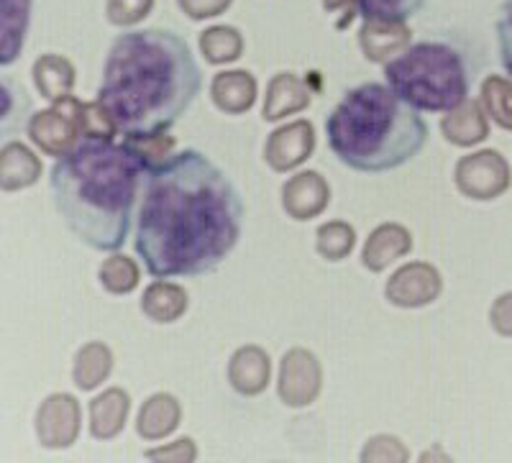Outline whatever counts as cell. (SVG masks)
<instances>
[{
	"instance_id": "obj_15",
	"label": "cell",
	"mask_w": 512,
	"mask_h": 463,
	"mask_svg": "<svg viewBox=\"0 0 512 463\" xmlns=\"http://www.w3.org/2000/svg\"><path fill=\"white\" fill-rule=\"evenodd\" d=\"M410 249H413V236L408 228H402L400 223H382L367 238L361 261L369 272H382L395 259L410 254Z\"/></svg>"
},
{
	"instance_id": "obj_1",
	"label": "cell",
	"mask_w": 512,
	"mask_h": 463,
	"mask_svg": "<svg viewBox=\"0 0 512 463\" xmlns=\"http://www.w3.org/2000/svg\"><path fill=\"white\" fill-rule=\"evenodd\" d=\"M244 228V200L226 172L198 149L146 169L134 249L157 279L203 277L231 256Z\"/></svg>"
},
{
	"instance_id": "obj_3",
	"label": "cell",
	"mask_w": 512,
	"mask_h": 463,
	"mask_svg": "<svg viewBox=\"0 0 512 463\" xmlns=\"http://www.w3.org/2000/svg\"><path fill=\"white\" fill-rule=\"evenodd\" d=\"M149 162L131 141L80 139L49 172L54 208L72 236L95 251L126 244Z\"/></svg>"
},
{
	"instance_id": "obj_14",
	"label": "cell",
	"mask_w": 512,
	"mask_h": 463,
	"mask_svg": "<svg viewBox=\"0 0 512 463\" xmlns=\"http://www.w3.org/2000/svg\"><path fill=\"white\" fill-rule=\"evenodd\" d=\"M410 34L413 31L405 26V21H379V18H364L359 44L361 52L369 62H390L392 54H400L410 47Z\"/></svg>"
},
{
	"instance_id": "obj_25",
	"label": "cell",
	"mask_w": 512,
	"mask_h": 463,
	"mask_svg": "<svg viewBox=\"0 0 512 463\" xmlns=\"http://www.w3.org/2000/svg\"><path fill=\"white\" fill-rule=\"evenodd\" d=\"M111 369L113 356L108 351V346H103V343H88L77 354L72 377H75V384L80 389H95L98 384H103V379H108Z\"/></svg>"
},
{
	"instance_id": "obj_34",
	"label": "cell",
	"mask_w": 512,
	"mask_h": 463,
	"mask_svg": "<svg viewBox=\"0 0 512 463\" xmlns=\"http://www.w3.org/2000/svg\"><path fill=\"white\" fill-rule=\"evenodd\" d=\"M128 141L141 151V157L149 162V167L169 159V151L175 149V139L167 134H154V136H128Z\"/></svg>"
},
{
	"instance_id": "obj_27",
	"label": "cell",
	"mask_w": 512,
	"mask_h": 463,
	"mask_svg": "<svg viewBox=\"0 0 512 463\" xmlns=\"http://www.w3.org/2000/svg\"><path fill=\"white\" fill-rule=\"evenodd\" d=\"M356 244V233L349 223L344 220H331V223H323L318 228V236H315V249L323 259L328 261H341L351 254Z\"/></svg>"
},
{
	"instance_id": "obj_17",
	"label": "cell",
	"mask_w": 512,
	"mask_h": 463,
	"mask_svg": "<svg viewBox=\"0 0 512 463\" xmlns=\"http://www.w3.org/2000/svg\"><path fill=\"white\" fill-rule=\"evenodd\" d=\"M210 98L228 116H241L254 105L256 100V80L251 72L233 70L218 72L210 82Z\"/></svg>"
},
{
	"instance_id": "obj_2",
	"label": "cell",
	"mask_w": 512,
	"mask_h": 463,
	"mask_svg": "<svg viewBox=\"0 0 512 463\" xmlns=\"http://www.w3.org/2000/svg\"><path fill=\"white\" fill-rule=\"evenodd\" d=\"M203 90V72L190 44L169 29H139L113 39L98 103L118 134H167Z\"/></svg>"
},
{
	"instance_id": "obj_10",
	"label": "cell",
	"mask_w": 512,
	"mask_h": 463,
	"mask_svg": "<svg viewBox=\"0 0 512 463\" xmlns=\"http://www.w3.org/2000/svg\"><path fill=\"white\" fill-rule=\"evenodd\" d=\"M80 433V405L72 394H52L36 412V435L41 446L67 448Z\"/></svg>"
},
{
	"instance_id": "obj_28",
	"label": "cell",
	"mask_w": 512,
	"mask_h": 463,
	"mask_svg": "<svg viewBox=\"0 0 512 463\" xmlns=\"http://www.w3.org/2000/svg\"><path fill=\"white\" fill-rule=\"evenodd\" d=\"M482 105L492 121L512 131V80L492 75L482 82Z\"/></svg>"
},
{
	"instance_id": "obj_36",
	"label": "cell",
	"mask_w": 512,
	"mask_h": 463,
	"mask_svg": "<svg viewBox=\"0 0 512 463\" xmlns=\"http://www.w3.org/2000/svg\"><path fill=\"white\" fill-rule=\"evenodd\" d=\"M233 0H177V6L187 13L195 21H203V18L221 16Z\"/></svg>"
},
{
	"instance_id": "obj_19",
	"label": "cell",
	"mask_w": 512,
	"mask_h": 463,
	"mask_svg": "<svg viewBox=\"0 0 512 463\" xmlns=\"http://www.w3.org/2000/svg\"><path fill=\"white\" fill-rule=\"evenodd\" d=\"M441 131L446 141L456 146H474L484 141L489 134V126L487 116L482 113V105L466 98L454 110H448V116H443Z\"/></svg>"
},
{
	"instance_id": "obj_20",
	"label": "cell",
	"mask_w": 512,
	"mask_h": 463,
	"mask_svg": "<svg viewBox=\"0 0 512 463\" xmlns=\"http://www.w3.org/2000/svg\"><path fill=\"white\" fill-rule=\"evenodd\" d=\"M34 85L41 98L52 100V103L70 98L72 85H75V67L70 59L59 57V54H44L34 62Z\"/></svg>"
},
{
	"instance_id": "obj_22",
	"label": "cell",
	"mask_w": 512,
	"mask_h": 463,
	"mask_svg": "<svg viewBox=\"0 0 512 463\" xmlns=\"http://www.w3.org/2000/svg\"><path fill=\"white\" fill-rule=\"evenodd\" d=\"M180 415H182L180 402H177L172 394L159 392L144 402V407H141L139 412L136 430H139L141 438L159 440L180 425Z\"/></svg>"
},
{
	"instance_id": "obj_33",
	"label": "cell",
	"mask_w": 512,
	"mask_h": 463,
	"mask_svg": "<svg viewBox=\"0 0 512 463\" xmlns=\"http://www.w3.org/2000/svg\"><path fill=\"white\" fill-rule=\"evenodd\" d=\"M408 456V448L392 435H377L361 451V461H405Z\"/></svg>"
},
{
	"instance_id": "obj_12",
	"label": "cell",
	"mask_w": 512,
	"mask_h": 463,
	"mask_svg": "<svg viewBox=\"0 0 512 463\" xmlns=\"http://www.w3.org/2000/svg\"><path fill=\"white\" fill-rule=\"evenodd\" d=\"M331 203V187L323 180V174L300 172L285 182L282 187V208L292 220H310L320 215Z\"/></svg>"
},
{
	"instance_id": "obj_23",
	"label": "cell",
	"mask_w": 512,
	"mask_h": 463,
	"mask_svg": "<svg viewBox=\"0 0 512 463\" xmlns=\"http://www.w3.org/2000/svg\"><path fill=\"white\" fill-rule=\"evenodd\" d=\"M141 310H144L154 323H175L185 315L187 310V292L172 282L157 279L149 284L141 300Z\"/></svg>"
},
{
	"instance_id": "obj_35",
	"label": "cell",
	"mask_w": 512,
	"mask_h": 463,
	"mask_svg": "<svg viewBox=\"0 0 512 463\" xmlns=\"http://www.w3.org/2000/svg\"><path fill=\"white\" fill-rule=\"evenodd\" d=\"M497 47H500V62L507 75L512 77V0H505L497 18Z\"/></svg>"
},
{
	"instance_id": "obj_30",
	"label": "cell",
	"mask_w": 512,
	"mask_h": 463,
	"mask_svg": "<svg viewBox=\"0 0 512 463\" xmlns=\"http://www.w3.org/2000/svg\"><path fill=\"white\" fill-rule=\"evenodd\" d=\"M359 16L379 21H408L428 0H356Z\"/></svg>"
},
{
	"instance_id": "obj_32",
	"label": "cell",
	"mask_w": 512,
	"mask_h": 463,
	"mask_svg": "<svg viewBox=\"0 0 512 463\" xmlns=\"http://www.w3.org/2000/svg\"><path fill=\"white\" fill-rule=\"evenodd\" d=\"M154 8V0H108L105 16L116 26H134L144 21Z\"/></svg>"
},
{
	"instance_id": "obj_26",
	"label": "cell",
	"mask_w": 512,
	"mask_h": 463,
	"mask_svg": "<svg viewBox=\"0 0 512 463\" xmlns=\"http://www.w3.org/2000/svg\"><path fill=\"white\" fill-rule=\"evenodd\" d=\"M200 52L210 64L236 62L244 52V36L233 26H213L200 34Z\"/></svg>"
},
{
	"instance_id": "obj_16",
	"label": "cell",
	"mask_w": 512,
	"mask_h": 463,
	"mask_svg": "<svg viewBox=\"0 0 512 463\" xmlns=\"http://www.w3.org/2000/svg\"><path fill=\"white\" fill-rule=\"evenodd\" d=\"M269 374H272L269 356L259 346L239 348L228 364V382L236 392L246 394V397L264 392L269 384Z\"/></svg>"
},
{
	"instance_id": "obj_4",
	"label": "cell",
	"mask_w": 512,
	"mask_h": 463,
	"mask_svg": "<svg viewBox=\"0 0 512 463\" xmlns=\"http://www.w3.org/2000/svg\"><path fill=\"white\" fill-rule=\"evenodd\" d=\"M333 157L364 174L395 172L413 162L428 141L420 110L390 85L364 82L351 87L326 118Z\"/></svg>"
},
{
	"instance_id": "obj_29",
	"label": "cell",
	"mask_w": 512,
	"mask_h": 463,
	"mask_svg": "<svg viewBox=\"0 0 512 463\" xmlns=\"http://www.w3.org/2000/svg\"><path fill=\"white\" fill-rule=\"evenodd\" d=\"M100 284L113 295H128L139 284V267L134 259L123 254H113L111 259L103 261L100 267Z\"/></svg>"
},
{
	"instance_id": "obj_21",
	"label": "cell",
	"mask_w": 512,
	"mask_h": 463,
	"mask_svg": "<svg viewBox=\"0 0 512 463\" xmlns=\"http://www.w3.org/2000/svg\"><path fill=\"white\" fill-rule=\"evenodd\" d=\"M41 162L34 157V151L26 149L18 141H8L0 154V185L3 190L13 192L29 187L39 180Z\"/></svg>"
},
{
	"instance_id": "obj_7",
	"label": "cell",
	"mask_w": 512,
	"mask_h": 463,
	"mask_svg": "<svg viewBox=\"0 0 512 463\" xmlns=\"http://www.w3.org/2000/svg\"><path fill=\"white\" fill-rule=\"evenodd\" d=\"M456 187L472 200H495L510 187V167L500 151L484 149L461 157L454 169Z\"/></svg>"
},
{
	"instance_id": "obj_18",
	"label": "cell",
	"mask_w": 512,
	"mask_h": 463,
	"mask_svg": "<svg viewBox=\"0 0 512 463\" xmlns=\"http://www.w3.org/2000/svg\"><path fill=\"white\" fill-rule=\"evenodd\" d=\"M128 410H131V397L123 389L111 387L98 394L90 402V433L98 440H111L126 425Z\"/></svg>"
},
{
	"instance_id": "obj_6",
	"label": "cell",
	"mask_w": 512,
	"mask_h": 463,
	"mask_svg": "<svg viewBox=\"0 0 512 463\" xmlns=\"http://www.w3.org/2000/svg\"><path fill=\"white\" fill-rule=\"evenodd\" d=\"M31 141L49 157H62L80 141V100L62 98L52 108L34 113L29 118Z\"/></svg>"
},
{
	"instance_id": "obj_39",
	"label": "cell",
	"mask_w": 512,
	"mask_h": 463,
	"mask_svg": "<svg viewBox=\"0 0 512 463\" xmlns=\"http://www.w3.org/2000/svg\"><path fill=\"white\" fill-rule=\"evenodd\" d=\"M323 8L328 13H341L336 29H349L354 16L359 13V3L356 0H323Z\"/></svg>"
},
{
	"instance_id": "obj_9",
	"label": "cell",
	"mask_w": 512,
	"mask_h": 463,
	"mask_svg": "<svg viewBox=\"0 0 512 463\" xmlns=\"http://www.w3.org/2000/svg\"><path fill=\"white\" fill-rule=\"evenodd\" d=\"M441 290L443 282L438 269L431 264H423V261H413V264H405L392 274L384 295L397 307H423L436 302Z\"/></svg>"
},
{
	"instance_id": "obj_24",
	"label": "cell",
	"mask_w": 512,
	"mask_h": 463,
	"mask_svg": "<svg viewBox=\"0 0 512 463\" xmlns=\"http://www.w3.org/2000/svg\"><path fill=\"white\" fill-rule=\"evenodd\" d=\"M31 21V0H6V13H3V67L16 62L18 52L24 49L26 31Z\"/></svg>"
},
{
	"instance_id": "obj_31",
	"label": "cell",
	"mask_w": 512,
	"mask_h": 463,
	"mask_svg": "<svg viewBox=\"0 0 512 463\" xmlns=\"http://www.w3.org/2000/svg\"><path fill=\"white\" fill-rule=\"evenodd\" d=\"M80 134L82 139H113L118 128L108 116V110L95 100V103H80Z\"/></svg>"
},
{
	"instance_id": "obj_37",
	"label": "cell",
	"mask_w": 512,
	"mask_h": 463,
	"mask_svg": "<svg viewBox=\"0 0 512 463\" xmlns=\"http://www.w3.org/2000/svg\"><path fill=\"white\" fill-rule=\"evenodd\" d=\"M195 456H198V451H195V443L190 438H182L172 446L157 448V451H146V458H152V461H192Z\"/></svg>"
},
{
	"instance_id": "obj_8",
	"label": "cell",
	"mask_w": 512,
	"mask_h": 463,
	"mask_svg": "<svg viewBox=\"0 0 512 463\" xmlns=\"http://www.w3.org/2000/svg\"><path fill=\"white\" fill-rule=\"evenodd\" d=\"M323 371L318 359L305 348H292L287 351L280 366V397L290 407H305L318 397Z\"/></svg>"
},
{
	"instance_id": "obj_11",
	"label": "cell",
	"mask_w": 512,
	"mask_h": 463,
	"mask_svg": "<svg viewBox=\"0 0 512 463\" xmlns=\"http://www.w3.org/2000/svg\"><path fill=\"white\" fill-rule=\"evenodd\" d=\"M315 128L310 121H295L277 128L264 146V159L277 172L295 169L313 154Z\"/></svg>"
},
{
	"instance_id": "obj_13",
	"label": "cell",
	"mask_w": 512,
	"mask_h": 463,
	"mask_svg": "<svg viewBox=\"0 0 512 463\" xmlns=\"http://www.w3.org/2000/svg\"><path fill=\"white\" fill-rule=\"evenodd\" d=\"M313 100V90L305 80L295 75V72H280L274 75L264 95V121H280V118L292 116L305 110Z\"/></svg>"
},
{
	"instance_id": "obj_38",
	"label": "cell",
	"mask_w": 512,
	"mask_h": 463,
	"mask_svg": "<svg viewBox=\"0 0 512 463\" xmlns=\"http://www.w3.org/2000/svg\"><path fill=\"white\" fill-rule=\"evenodd\" d=\"M489 318H492V325H495L497 333H502V336H512V292L502 295L500 300L492 305Z\"/></svg>"
},
{
	"instance_id": "obj_5",
	"label": "cell",
	"mask_w": 512,
	"mask_h": 463,
	"mask_svg": "<svg viewBox=\"0 0 512 463\" xmlns=\"http://www.w3.org/2000/svg\"><path fill=\"white\" fill-rule=\"evenodd\" d=\"M384 80L418 110L448 113L469 95V67L459 49L420 41L384 62Z\"/></svg>"
}]
</instances>
